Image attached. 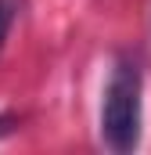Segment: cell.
Listing matches in <instances>:
<instances>
[{
  "instance_id": "obj_1",
  "label": "cell",
  "mask_w": 151,
  "mask_h": 155,
  "mask_svg": "<svg viewBox=\"0 0 151 155\" xmlns=\"http://www.w3.org/2000/svg\"><path fill=\"white\" fill-rule=\"evenodd\" d=\"M140 90L144 79L137 61H119L112 69L101 105V134L112 152H133L140 141Z\"/></svg>"
},
{
  "instance_id": "obj_2",
  "label": "cell",
  "mask_w": 151,
  "mask_h": 155,
  "mask_svg": "<svg viewBox=\"0 0 151 155\" xmlns=\"http://www.w3.org/2000/svg\"><path fill=\"white\" fill-rule=\"evenodd\" d=\"M18 7H22V0H0V47H4V40L11 33L14 18H18Z\"/></svg>"
}]
</instances>
